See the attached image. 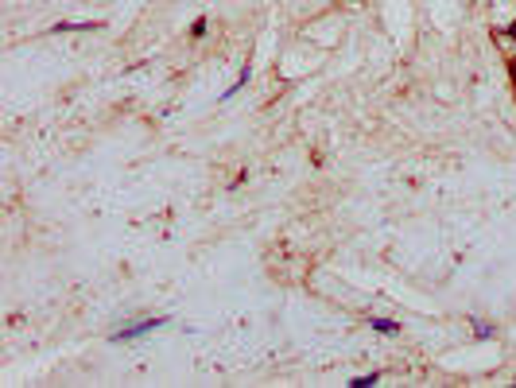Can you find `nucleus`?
Returning a JSON list of instances; mask_svg holds the SVG:
<instances>
[{"instance_id": "423d86ee", "label": "nucleus", "mask_w": 516, "mask_h": 388, "mask_svg": "<svg viewBox=\"0 0 516 388\" xmlns=\"http://www.w3.org/2000/svg\"><path fill=\"white\" fill-rule=\"evenodd\" d=\"M509 70H512V82H516V59H512V62H509Z\"/></svg>"}, {"instance_id": "7ed1b4c3", "label": "nucleus", "mask_w": 516, "mask_h": 388, "mask_svg": "<svg viewBox=\"0 0 516 388\" xmlns=\"http://www.w3.org/2000/svg\"><path fill=\"white\" fill-rule=\"evenodd\" d=\"M373 326L385 330V334H396V323H388V318H373Z\"/></svg>"}, {"instance_id": "39448f33", "label": "nucleus", "mask_w": 516, "mask_h": 388, "mask_svg": "<svg viewBox=\"0 0 516 388\" xmlns=\"http://www.w3.org/2000/svg\"><path fill=\"white\" fill-rule=\"evenodd\" d=\"M505 39H516V20L509 23V28H505Z\"/></svg>"}, {"instance_id": "f03ea898", "label": "nucleus", "mask_w": 516, "mask_h": 388, "mask_svg": "<svg viewBox=\"0 0 516 388\" xmlns=\"http://www.w3.org/2000/svg\"><path fill=\"white\" fill-rule=\"evenodd\" d=\"M86 28H101V23H58L55 31H86Z\"/></svg>"}, {"instance_id": "f257e3e1", "label": "nucleus", "mask_w": 516, "mask_h": 388, "mask_svg": "<svg viewBox=\"0 0 516 388\" xmlns=\"http://www.w3.org/2000/svg\"><path fill=\"white\" fill-rule=\"evenodd\" d=\"M168 318H148V323H136V326H128V330H121L116 338H136V334H148V330H155V326H163Z\"/></svg>"}, {"instance_id": "20e7f679", "label": "nucleus", "mask_w": 516, "mask_h": 388, "mask_svg": "<svg viewBox=\"0 0 516 388\" xmlns=\"http://www.w3.org/2000/svg\"><path fill=\"white\" fill-rule=\"evenodd\" d=\"M369 384H377V373H369V377H357L353 388H369Z\"/></svg>"}]
</instances>
